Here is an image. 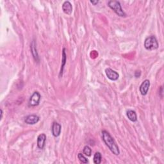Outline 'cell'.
Returning a JSON list of instances; mask_svg holds the SVG:
<instances>
[{"label":"cell","instance_id":"cell-9","mask_svg":"<svg viewBox=\"0 0 164 164\" xmlns=\"http://www.w3.org/2000/svg\"><path fill=\"white\" fill-rule=\"evenodd\" d=\"M30 49H31V52H32L33 59H34L35 62H37V63H38L39 61H40V59H39V56H38V55L37 53V47H36V42L34 40H33L31 43Z\"/></svg>","mask_w":164,"mask_h":164},{"label":"cell","instance_id":"cell-11","mask_svg":"<svg viewBox=\"0 0 164 164\" xmlns=\"http://www.w3.org/2000/svg\"><path fill=\"white\" fill-rule=\"evenodd\" d=\"M62 10L65 14L71 15L72 12V6L71 3L68 1L65 2L62 5Z\"/></svg>","mask_w":164,"mask_h":164},{"label":"cell","instance_id":"cell-8","mask_svg":"<svg viewBox=\"0 0 164 164\" xmlns=\"http://www.w3.org/2000/svg\"><path fill=\"white\" fill-rule=\"evenodd\" d=\"M62 130V126L60 124L56 122H54L52 124V134L55 137H57L61 133Z\"/></svg>","mask_w":164,"mask_h":164},{"label":"cell","instance_id":"cell-1","mask_svg":"<svg viewBox=\"0 0 164 164\" xmlns=\"http://www.w3.org/2000/svg\"><path fill=\"white\" fill-rule=\"evenodd\" d=\"M101 135H102V139L105 144L108 147L109 149L111 151L113 154L115 155H119L120 154V151L119 149V147L115 143L114 139L111 136L110 134L106 131L103 130L101 132Z\"/></svg>","mask_w":164,"mask_h":164},{"label":"cell","instance_id":"cell-16","mask_svg":"<svg viewBox=\"0 0 164 164\" xmlns=\"http://www.w3.org/2000/svg\"><path fill=\"white\" fill-rule=\"evenodd\" d=\"M78 158L79 160H80L82 163H87L89 162H88V160L87 159V158L84 156V155L82 153H79L78 155Z\"/></svg>","mask_w":164,"mask_h":164},{"label":"cell","instance_id":"cell-18","mask_svg":"<svg viewBox=\"0 0 164 164\" xmlns=\"http://www.w3.org/2000/svg\"><path fill=\"white\" fill-rule=\"evenodd\" d=\"M90 3L93 4L94 5H96L99 3V1H90Z\"/></svg>","mask_w":164,"mask_h":164},{"label":"cell","instance_id":"cell-4","mask_svg":"<svg viewBox=\"0 0 164 164\" xmlns=\"http://www.w3.org/2000/svg\"><path fill=\"white\" fill-rule=\"evenodd\" d=\"M41 98V95L38 92L35 91L33 92V94L31 95V97L29 99V102H28V106L34 107L38 106L40 103Z\"/></svg>","mask_w":164,"mask_h":164},{"label":"cell","instance_id":"cell-17","mask_svg":"<svg viewBox=\"0 0 164 164\" xmlns=\"http://www.w3.org/2000/svg\"><path fill=\"white\" fill-rule=\"evenodd\" d=\"M140 75H141V72L140 71H137L136 72H135V76L136 77V78H139L140 76Z\"/></svg>","mask_w":164,"mask_h":164},{"label":"cell","instance_id":"cell-12","mask_svg":"<svg viewBox=\"0 0 164 164\" xmlns=\"http://www.w3.org/2000/svg\"><path fill=\"white\" fill-rule=\"evenodd\" d=\"M65 48L63 49V51H62V65H61V69L60 71V74H59V77L61 78L62 76V75H63V72H64V67L66 64V61H67V55L65 53Z\"/></svg>","mask_w":164,"mask_h":164},{"label":"cell","instance_id":"cell-6","mask_svg":"<svg viewBox=\"0 0 164 164\" xmlns=\"http://www.w3.org/2000/svg\"><path fill=\"white\" fill-rule=\"evenodd\" d=\"M150 87V82L148 80H145L140 86V92L142 95H146L148 92Z\"/></svg>","mask_w":164,"mask_h":164},{"label":"cell","instance_id":"cell-13","mask_svg":"<svg viewBox=\"0 0 164 164\" xmlns=\"http://www.w3.org/2000/svg\"><path fill=\"white\" fill-rule=\"evenodd\" d=\"M126 115L129 119L132 122H136L137 121V115L136 112L132 110H129L126 112Z\"/></svg>","mask_w":164,"mask_h":164},{"label":"cell","instance_id":"cell-7","mask_svg":"<svg viewBox=\"0 0 164 164\" xmlns=\"http://www.w3.org/2000/svg\"><path fill=\"white\" fill-rule=\"evenodd\" d=\"M39 120H40V117L37 115H29L25 117V122L28 124H37Z\"/></svg>","mask_w":164,"mask_h":164},{"label":"cell","instance_id":"cell-2","mask_svg":"<svg viewBox=\"0 0 164 164\" xmlns=\"http://www.w3.org/2000/svg\"><path fill=\"white\" fill-rule=\"evenodd\" d=\"M108 6L114 11L117 15L120 17H126V14L123 11L119 2L115 1V0L109 1L108 2Z\"/></svg>","mask_w":164,"mask_h":164},{"label":"cell","instance_id":"cell-3","mask_svg":"<svg viewBox=\"0 0 164 164\" xmlns=\"http://www.w3.org/2000/svg\"><path fill=\"white\" fill-rule=\"evenodd\" d=\"M158 46H159V44H158L157 39L155 36H149L145 39L144 48L147 50H155L158 48Z\"/></svg>","mask_w":164,"mask_h":164},{"label":"cell","instance_id":"cell-14","mask_svg":"<svg viewBox=\"0 0 164 164\" xmlns=\"http://www.w3.org/2000/svg\"><path fill=\"white\" fill-rule=\"evenodd\" d=\"M101 159H102V156L99 152H96L93 158L94 163L95 164H99L101 163Z\"/></svg>","mask_w":164,"mask_h":164},{"label":"cell","instance_id":"cell-10","mask_svg":"<svg viewBox=\"0 0 164 164\" xmlns=\"http://www.w3.org/2000/svg\"><path fill=\"white\" fill-rule=\"evenodd\" d=\"M46 135L44 133H41L37 137V146L39 149H42L46 144Z\"/></svg>","mask_w":164,"mask_h":164},{"label":"cell","instance_id":"cell-19","mask_svg":"<svg viewBox=\"0 0 164 164\" xmlns=\"http://www.w3.org/2000/svg\"><path fill=\"white\" fill-rule=\"evenodd\" d=\"M3 110L1 109V120L2 119V117H3Z\"/></svg>","mask_w":164,"mask_h":164},{"label":"cell","instance_id":"cell-5","mask_svg":"<svg viewBox=\"0 0 164 164\" xmlns=\"http://www.w3.org/2000/svg\"><path fill=\"white\" fill-rule=\"evenodd\" d=\"M105 73L107 78L110 79L112 81H116L118 80L119 77V74L116 71L112 70L110 68L106 69Z\"/></svg>","mask_w":164,"mask_h":164},{"label":"cell","instance_id":"cell-15","mask_svg":"<svg viewBox=\"0 0 164 164\" xmlns=\"http://www.w3.org/2000/svg\"><path fill=\"white\" fill-rule=\"evenodd\" d=\"M83 152L84 155H85L87 156H90L92 154V149H90V148L88 146H86L84 147L83 150Z\"/></svg>","mask_w":164,"mask_h":164}]
</instances>
